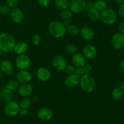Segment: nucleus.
Here are the masks:
<instances>
[{
    "label": "nucleus",
    "instance_id": "nucleus-11",
    "mask_svg": "<svg viewBox=\"0 0 124 124\" xmlns=\"http://www.w3.org/2000/svg\"><path fill=\"white\" fill-rule=\"evenodd\" d=\"M82 53L85 58L88 59H93L97 55V49L93 45L88 44L84 46Z\"/></svg>",
    "mask_w": 124,
    "mask_h": 124
},
{
    "label": "nucleus",
    "instance_id": "nucleus-21",
    "mask_svg": "<svg viewBox=\"0 0 124 124\" xmlns=\"http://www.w3.org/2000/svg\"><path fill=\"white\" fill-rule=\"evenodd\" d=\"M13 96L12 91L7 89V88H4L0 91V98L2 100L8 102L11 100Z\"/></svg>",
    "mask_w": 124,
    "mask_h": 124
},
{
    "label": "nucleus",
    "instance_id": "nucleus-38",
    "mask_svg": "<svg viewBox=\"0 0 124 124\" xmlns=\"http://www.w3.org/2000/svg\"><path fill=\"white\" fill-rule=\"evenodd\" d=\"M118 13L121 17L124 18V3L120 5L118 9Z\"/></svg>",
    "mask_w": 124,
    "mask_h": 124
},
{
    "label": "nucleus",
    "instance_id": "nucleus-27",
    "mask_svg": "<svg viewBox=\"0 0 124 124\" xmlns=\"http://www.w3.org/2000/svg\"><path fill=\"white\" fill-rule=\"evenodd\" d=\"M94 7L98 12H102L107 9V4L104 0H97L94 3Z\"/></svg>",
    "mask_w": 124,
    "mask_h": 124
},
{
    "label": "nucleus",
    "instance_id": "nucleus-23",
    "mask_svg": "<svg viewBox=\"0 0 124 124\" xmlns=\"http://www.w3.org/2000/svg\"><path fill=\"white\" fill-rule=\"evenodd\" d=\"M111 96L115 100H119L123 97L124 92L121 88L116 87L113 89L111 92Z\"/></svg>",
    "mask_w": 124,
    "mask_h": 124
},
{
    "label": "nucleus",
    "instance_id": "nucleus-6",
    "mask_svg": "<svg viewBox=\"0 0 124 124\" xmlns=\"http://www.w3.org/2000/svg\"><path fill=\"white\" fill-rule=\"evenodd\" d=\"M20 106L17 102L10 100L7 102L4 106L5 113L8 116H15L19 113Z\"/></svg>",
    "mask_w": 124,
    "mask_h": 124
},
{
    "label": "nucleus",
    "instance_id": "nucleus-2",
    "mask_svg": "<svg viewBox=\"0 0 124 124\" xmlns=\"http://www.w3.org/2000/svg\"><path fill=\"white\" fill-rule=\"evenodd\" d=\"M48 30L51 36L56 38H59L66 33V27L62 23L58 21L50 22L48 26Z\"/></svg>",
    "mask_w": 124,
    "mask_h": 124
},
{
    "label": "nucleus",
    "instance_id": "nucleus-30",
    "mask_svg": "<svg viewBox=\"0 0 124 124\" xmlns=\"http://www.w3.org/2000/svg\"><path fill=\"white\" fill-rule=\"evenodd\" d=\"M60 16L61 17L62 19H70L72 16V12L70 10L66 9L62 10L61 12Z\"/></svg>",
    "mask_w": 124,
    "mask_h": 124
},
{
    "label": "nucleus",
    "instance_id": "nucleus-29",
    "mask_svg": "<svg viewBox=\"0 0 124 124\" xmlns=\"http://www.w3.org/2000/svg\"><path fill=\"white\" fill-rule=\"evenodd\" d=\"M19 105L20 108H24V109H29L31 106V101L30 99L24 97L23 99L20 101L19 103Z\"/></svg>",
    "mask_w": 124,
    "mask_h": 124
},
{
    "label": "nucleus",
    "instance_id": "nucleus-34",
    "mask_svg": "<svg viewBox=\"0 0 124 124\" xmlns=\"http://www.w3.org/2000/svg\"><path fill=\"white\" fill-rule=\"evenodd\" d=\"M39 5L42 7H47L50 5V0H38Z\"/></svg>",
    "mask_w": 124,
    "mask_h": 124
},
{
    "label": "nucleus",
    "instance_id": "nucleus-47",
    "mask_svg": "<svg viewBox=\"0 0 124 124\" xmlns=\"http://www.w3.org/2000/svg\"><path fill=\"white\" fill-rule=\"evenodd\" d=\"M123 50H124V47H123Z\"/></svg>",
    "mask_w": 124,
    "mask_h": 124
},
{
    "label": "nucleus",
    "instance_id": "nucleus-7",
    "mask_svg": "<svg viewBox=\"0 0 124 124\" xmlns=\"http://www.w3.org/2000/svg\"><path fill=\"white\" fill-rule=\"evenodd\" d=\"M30 65V59L25 54L19 55L16 58V66L20 70H25Z\"/></svg>",
    "mask_w": 124,
    "mask_h": 124
},
{
    "label": "nucleus",
    "instance_id": "nucleus-16",
    "mask_svg": "<svg viewBox=\"0 0 124 124\" xmlns=\"http://www.w3.org/2000/svg\"><path fill=\"white\" fill-rule=\"evenodd\" d=\"M80 34L82 38L85 41H90L94 36L93 29L89 26H84L80 30Z\"/></svg>",
    "mask_w": 124,
    "mask_h": 124
},
{
    "label": "nucleus",
    "instance_id": "nucleus-12",
    "mask_svg": "<svg viewBox=\"0 0 124 124\" xmlns=\"http://www.w3.org/2000/svg\"><path fill=\"white\" fill-rule=\"evenodd\" d=\"M16 79L22 84L29 83L31 79V75L29 72L26 70H20L16 74Z\"/></svg>",
    "mask_w": 124,
    "mask_h": 124
},
{
    "label": "nucleus",
    "instance_id": "nucleus-44",
    "mask_svg": "<svg viewBox=\"0 0 124 124\" xmlns=\"http://www.w3.org/2000/svg\"><path fill=\"white\" fill-rule=\"evenodd\" d=\"M121 89H122V91H123L124 93V81L122 82V85H121Z\"/></svg>",
    "mask_w": 124,
    "mask_h": 124
},
{
    "label": "nucleus",
    "instance_id": "nucleus-20",
    "mask_svg": "<svg viewBox=\"0 0 124 124\" xmlns=\"http://www.w3.org/2000/svg\"><path fill=\"white\" fill-rule=\"evenodd\" d=\"M28 50V45L26 43L20 41L15 44L13 51L15 53L19 55L24 54Z\"/></svg>",
    "mask_w": 124,
    "mask_h": 124
},
{
    "label": "nucleus",
    "instance_id": "nucleus-8",
    "mask_svg": "<svg viewBox=\"0 0 124 124\" xmlns=\"http://www.w3.org/2000/svg\"><path fill=\"white\" fill-rule=\"evenodd\" d=\"M52 65L56 70L63 71H65L67 64L65 58L61 55H56L52 60Z\"/></svg>",
    "mask_w": 124,
    "mask_h": 124
},
{
    "label": "nucleus",
    "instance_id": "nucleus-40",
    "mask_svg": "<svg viewBox=\"0 0 124 124\" xmlns=\"http://www.w3.org/2000/svg\"><path fill=\"white\" fill-rule=\"evenodd\" d=\"M19 113H20V114L23 115H27V114H28V109H24V108H20Z\"/></svg>",
    "mask_w": 124,
    "mask_h": 124
},
{
    "label": "nucleus",
    "instance_id": "nucleus-35",
    "mask_svg": "<svg viewBox=\"0 0 124 124\" xmlns=\"http://www.w3.org/2000/svg\"><path fill=\"white\" fill-rule=\"evenodd\" d=\"M75 69H76V68H75L74 66L73 65H67V66L66 68H65V71L67 74H72L75 73Z\"/></svg>",
    "mask_w": 124,
    "mask_h": 124
},
{
    "label": "nucleus",
    "instance_id": "nucleus-3",
    "mask_svg": "<svg viewBox=\"0 0 124 124\" xmlns=\"http://www.w3.org/2000/svg\"><path fill=\"white\" fill-rule=\"evenodd\" d=\"M100 20L106 25H113L117 20V15L113 9L110 8L105 9L100 14Z\"/></svg>",
    "mask_w": 124,
    "mask_h": 124
},
{
    "label": "nucleus",
    "instance_id": "nucleus-37",
    "mask_svg": "<svg viewBox=\"0 0 124 124\" xmlns=\"http://www.w3.org/2000/svg\"><path fill=\"white\" fill-rule=\"evenodd\" d=\"M76 75H77L79 77H81L82 75H84V72L83 68H76V69H75V73Z\"/></svg>",
    "mask_w": 124,
    "mask_h": 124
},
{
    "label": "nucleus",
    "instance_id": "nucleus-42",
    "mask_svg": "<svg viewBox=\"0 0 124 124\" xmlns=\"http://www.w3.org/2000/svg\"><path fill=\"white\" fill-rule=\"evenodd\" d=\"M62 23H63V24L65 26V27H66L67 26H68L70 25V24H71V20H70V19H64V22H63Z\"/></svg>",
    "mask_w": 124,
    "mask_h": 124
},
{
    "label": "nucleus",
    "instance_id": "nucleus-46",
    "mask_svg": "<svg viewBox=\"0 0 124 124\" xmlns=\"http://www.w3.org/2000/svg\"><path fill=\"white\" fill-rule=\"evenodd\" d=\"M2 52V51H1V50H0V57H1V54H2V52Z\"/></svg>",
    "mask_w": 124,
    "mask_h": 124
},
{
    "label": "nucleus",
    "instance_id": "nucleus-22",
    "mask_svg": "<svg viewBox=\"0 0 124 124\" xmlns=\"http://www.w3.org/2000/svg\"><path fill=\"white\" fill-rule=\"evenodd\" d=\"M88 17L93 21H97L100 19V13L94 7H92L88 10Z\"/></svg>",
    "mask_w": 124,
    "mask_h": 124
},
{
    "label": "nucleus",
    "instance_id": "nucleus-17",
    "mask_svg": "<svg viewBox=\"0 0 124 124\" xmlns=\"http://www.w3.org/2000/svg\"><path fill=\"white\" fill-rule=\"evenodd\" d=\"M18 92L21 97H27L31 95L33 92V87L30 84H22L18 88Z\"/></svg>",
    "mask_w": 124,
    "mask_h": 124
},
{
    "label": "nucleus",
    "instance_id": "nucleus-32",
    "mask_svg": "<svg viewBox=\"0 0 124 124\" xmlns=\"http://www.w3.org/2000/svg\"><path fill=\"white\" fill-rule=\"evenodd\" d=\"M82 68L84 72V74L86 75H90L93 71V67L90 64H85L82 67Z\"/></svg>",
    "mask_w": 124,
    "mask_h": 124
},
{
    "label": "nucleus",
    "instance_id": "nucleus-10",
    "mask_svg": "<svg viewBox=\"0 0 124 124\" xmlns=\"http://www.w3.org/2000/svg\"><path fill=\"white\" fill-rule=\"evenodd\" d=\"M10 15L12 20L16 23H21L24 18L23 11L18 7H13L11 9Z\"/></svg>",
    "mask_w": 124,
    "mask_h": 124
},
{
    "label": "nucleus",
    "instance_id": "nucleus-19",
    "mask_svg": "<svg viewBox=\"0 0 124 124\" xmlns=\"http://www.w3.org/2000/svg\"><path fill=\"white\" fill-rule=\"evenodd\" d=\"M1 71L6 75H10L13 73V66L12 63L8 60H4L0 64Z\"/></svg>",
    "mask_w": 124,
    "mask_h": 124
},
{
    "label": "nucleus",
    "instance_id": "nucleus-13",
    "mask_svg": "<svg viewBox=\"0 0 124 124\" xmlns=\"http://www.w3.org/2000/svg\"><path fill=\"white\" fill-rule=\"evenodd\" d=\"M71 62L75 68H82L85 64V58L81 53L76 52L71 57Z\"/></svg>",
    "mask_w": 124,
    "mask_h": 124
},
{
    "label": "nucleus",
    "instance_id": "nucleus-18",
    "mask_svg": "<svg viewBox=\"0 0 124 124\" xmlns=\"http://www.w3.org/2000/svg\"><path fill=\"white\" fill-rule=\"evenodd\" d=\"M36 76L40 81H47L50 77V73L48 69L44 67H41L38 69Z\"/></svg>",
    "mask_w": 124,
    "mask_h": 124
},
{
    "label": "nucleus",
    "instance_id": "nucleus-36",
    "mask_svg": "<svg viewBox=\"0 0 124 124\" xmlns=\"http://www.w3.org/2000/svg\"><path fill=\"white\" fill-rule=\"evenodd\" d=\"M18 1H19V0H6L7 5L10 8L11 7H12V8L15 7L18 5Z\"/></svg>",
    "mask_w": 124,
    "mask_h": 124
},
{
    "label": "nucleus",
    "instance_id": "nucleus-9",
    "mask_svg": "<svg viewBox=\"0 0 124 124\" xmlns=\"http://www.w3.org/2000/svg\"><path fill=\"white\" fill-rule=\"evenodd\" d=\"M111 43L115 49H121L124 46V34L121 32H116L112 36Z\"/></svg>",
    "mask_w": 124,
    "mask_h": 124
},
{
    "label": "nucleus",
    "instance_id": "nucleus-39",
    "mask_svg": "<svg viewBox=\"0 0 124 124\" xmlns=\"http://www.w3.org/2000/svg\"><path fill=\"white\" fill-rule=\"evenodd\" d=\"M119 70L122 74H124V60L121 61L119 64Z\"/></svg>",
    "mask_w": 124,
    "mask_h": 124
},
{
    "label": "nucleus",
    "instance_id": "nucleus-43",
    "mask_svg": "<svg viewBox=\"0 0 124 124\" xmlns=\"http://www.w3.org/2000/svg\"><path fill=\"white\" fill-rule=\"evenodd\" d=\"M115 2L119 5H121L124 3V0H115Z\"/></svg>",
    "mask_w": 124,
    "mask_h": 124
},
{
    "label": "nucleus",
    "instance_id": "nucleus-28",
    "mask_svg": "<svg viewBox=\"0 0 124 124\" xmlns=\"http://www.w3.org/2000/svg\"><path fill=\"white\" fill-rule=\"evenodd\" d=\"M64 50L65 52L69 54H74L77 52L78 48L76 45L72 43H69L66 44L64 47Z\"/></svg>",
    "mask_w": 124,
    "mask_h": 124
},
{
    "label": "nucleus",
    "instance_id": "nucleus-15",
    "mask_svg": "<svg viewBox=\"0 0 124 124\" xmlns=\"http://www.w3.org/2000/svg\"><path fill=\"white\" fill-rule=\"evenodd\" d=\"M80 77L75 74H69L65 79L64 85L68 88H73L79 84Z\"/></svg>",
    "mask_w": 124,
    "mask_h": 124
},
{
    "label": "nucleus",
    "instance_id": "nucleus-31",
    "mask_svg": "<svg viewBox=\"0 0 124 124\" xmlns=\"http://www.w3.org/2000/svg\"><path fill=\"white\" fill-rule=\"evenodd\" d=\"M10 7L7 4H2L0 6V13H1L2 15H6L10 14Z\"/></svg>",
    "mask_w": 124,
    "mask_h": 124
},
{
    "label": "nucleus",
    "instance_id": "nucleus-24",
    "mask_svg": "<svg viewBox=\"0 0 124 124\" xmlns=\"http://www.w3.org/2000/svg\"><path fill=\"white\" fill-rule=\"evenodd\" d=\"M66 32L70 35L75 36L79 34L80 30L78 27L75 24H71L66 27Z\"/></svg>",
    "mask_w": 124,
    "mask_h": 124
},
{
    "label": "nucleus",
    "instance_id": "nucleus-25",
    "mask_svg": "<svg viewBox=\"0 0 124 124\" xmlns=\"http://www.w3.org/2000/svg\"><path fill=\"white\" fill-rule=\"evenodd\" d=\"M70 1L69 0H54V4L57 8L60 10L66 9L69 7Z\"/></svg>",
    "mask_w": 124,
    "mask_h": 124
},
{
    "label": "nucleus",
    "instance_id": "nucleus-4",
    "mask_svg": "<svg viewBox=\"0 0 124 124\" xmlns=\"http://www.w3.org/2000/svg\"><path fill=\"white\" fill-rule=\"evenodd\" d=\"M79 84L82 90L86 92H92L96 88V80L91 75L84 74L80 77Z\"/></svg>",
    "mask_w": 124,
    "mask_h": 124
},
{
    "label": "nucleus",
    "instance_id": "nucleus-41",
    "mask_svg": "<svg viewBox=\"0 0 124 124\" xmlns=\"http://www.w3.org/2000/svg\"><path fill=\"white\" fill-rule=\"evenodd\" d=\"M119 29L120 30V32L124 34V21L121 22L119 25Z\"/></svg>",
    "mask_w": 124,
    "mask_h": 124
},
{
    "label": "nucleus",
    "instance_id": "nucleus-26",
    "mask_svg": "<svg viewBox=\"0 0 124 124\" xmlns=\"http://www.w3.org/2000/svg\"><path fill=\"white\" fill-rule=\"evenodd\" d=\"M18 86H19V82L17 81L16 79H10L6 83V88L7 89L12 91L18 88Z\"/></svg>",
    "mask_w": 124,
    "mask_h": 124
},
{
    "label": "nucleus",
    "instance_id": "nucleus-33",
    "mask_svg": "<svg viewBox=\"0 0 124 124\" xmlns=\"http://www.w3.org/2000/svg\"><path fill=\"white\" fill-rule=\"evenodd\" d=\"M41 38H40L39 35L38 34H34L31 37V43L35 46H38L40 43Z\"/></svg>",
    "mask_w": 124,
    "mask_h": 124
},
{
    "label": "nucleus",
    "instance_id": "nucleus-1",
    "mask_svg": "<svg viewBox=\"0 0 124 124\" xmlns=\"http://www.w3.org/2000/svg\"><path fill=\"white\" fill-rule=\"evenodd\" d=\"M16 42L11 34L4 32L0 34V50L4 52H10L14 49Z\"/></svg>",
    "mask_w": 124,
    "mask_h": 124
},
{
    "label": "nucleus",
    "instance_id": "nucleus-48",
    "mask_svg": "<svg viewBox=\"0 0 124 124\" xmlns=\"http://www.w3.org/2000/svg\"></svg>",
    "mask_w": 124,
    "mask_h": 124
},
{
    "label": "nucleus",
    "instance_id": "nucleus-45",
    "mask_svg": "<svg viewBox=\"0 0 124 124\" xmlns=\"http://www.w3.org/2000/svg\"><path fill=\"white\" fill-rule=\"evenodd\" d=\"M3 74H4V73L2 72L1 71H0V77H2V75H3Z\"/></svg>",
    "mask_w": 124,
    "mask_h": 124
},
{
    "label": "nucleus",
    "instance_id": "nucleus-14",
    "mask_svg": "<svg viewBox=\"0 0 124 124\" xmlns=\"http://www.w3.org/2000/svg\"><path fill=\"white\" fill-rule=\"evenodd\" d=\"M53 113L52 109L47 107H42L39 109L38 112V116L41 120L47 121L53 117Z\"/></svg>",
    "mask_w": 124,
    "mask_h": 124
},
{
    "label": "nucleus",
    "instance_id": "nucleus-5",
    "mask_svg": "<svg viewBox=\"0 0 124 124\" xmlns=\"http://www.w3.org/2000/svg\"><path fill=\"white\" fill-rule=\"evenodd\" d=\"M87 2L85 0H71L69 7L72 13H79L85 10Z\"/></svg>",
    "mask_w": 124,
    "mask_h": 124
}]
</instances>
